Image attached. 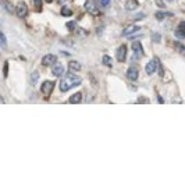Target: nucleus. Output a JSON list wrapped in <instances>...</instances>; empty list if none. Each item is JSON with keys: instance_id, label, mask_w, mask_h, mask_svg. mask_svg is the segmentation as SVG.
Wrapping results in <instances>:
<instances>
[{"instance_id": "nucleus-1", "label": "nucleus", "mask_w": 185, "mask_h": 185, "mask_svg": "<svg viewBox=\"0 0 185 185\" xmlns=\"http://www.w3.org/2000/svg\"><path fill=\"white\" fill-rule=\"evenodd\" d=\"M81 82H82V79H81L78 75H74V74H67V75H65L64 78L60 81L59 88H60L61 92H67V91H70L71 88L78 86Z\"/></svg>"}, {"instance_id": "nucleus-2", "label": "nucleus", "mask_w": 185, "mask_h": 185, "mask_svg": "<svg viewBox=\"0 0 185 185\" xmlns=\"http://www.w3.org/2000/svg\"><path fill=\"white\" fill-rule=\"evenodd\" d=\"M53 89H54V82L53 81H45L43 84L40 85V92L45 96V99H48L52 95Z\"/></svg>"}, {"instance_id": "nucleus-3", "label": "nucleus", "mask_w": 185, "mask_h": 185, "mask_svg": "<svg viewBox=\"0 0 185 185\" xmlns=\"http://www.w3.org/2000/svg\"><path fill=\"white\" fill-rule=\"evenodd\" d=\"M85 10H86L89 14H92V16H97V14H99V8H97L95 0H86V1H85Z\"/></svg>"}, {"instance_id": "nucleus-4", "label": "nucleus", "mask_w": 185, "mask_h": 185, "mask_svg": "<svg viewBox=\"0 0 185 185\" xmlns=\"http://www.w3.org/2000/svg\"><path fill=\"white\" fill-rule=\"evenodd\" d=\"M16 13H17V17H18V18H25V17L28 16V6L21 1V3L17 4Z\"/></svg>"}, {"instance_id": "nucleus-5", "label": "nucleus", "mask_w": 185, "mask_h": 185, "mask_svg": "<svg viewBox=\"0 0 185 185\" xmlns=\"http://www.w3.org/2000/svg\"><path fill=\"white\" fill-rule=\"evenodd\" d=\"M132 52H134V57L135 59H141L145 53H143V48H142V45L139 40H135L132 42Z\"/></svg>"}, {"instance_id": "nucleus-6", "label": "nucleus", "mask_w": 185, "mask_h": 185, "mask_svg": "<svg viewBox=\"0 0 185 185\" xmlns=\"http://www.w3.org/2000/svg\"><path fill=\"white\" fill-rule=\"evenodd\" d=\"M157 65H159V59H152V60L149 61L148 64H146V67H145L146 74H149V75L155 74V73H156Z\"/></svg>"}, {"instance_id": "nucleus-7", "label": "nucleus", "mask_w": 185, "mask_h": 185, "mask_svg": "<svg viewBox=\"0 0 185 185\" xmlns=\"http://www.w3.org/2000/svg\"><path fill=\"white\" fill-rule=\"evenodd\" d=\"M138 75H139V68H138V65H131V67L127 70V77H128V79L137 81Z\"/></svg>"}, {"instance_id": "nucleus-8", "label": "nucleus", "mask_w": 185, "mask_h": 185, "mask_svg": "<svg viewBox=\"0 0 185 185\" xmlns=\"http://www.w3.org/2000/svg\"><path fill=\"white\" fill-rule=\"evenodd\" d=\"M54 63H57V59L54 54H45L42 57V65L48 67V65H53Z\"/></svg>"}, {"instance_id": "nucleus-9", "label": "nucleus", "mask_w": 185, "mask_h": 185, "mask_svg": "<svg viewBox=\"0 0 185 185\" xmlns=\"http://www.w3.org/2000/svg\"><path fill=\"white\" fill-rule=\"evenodd\" d=\"M125 57H127V46L125 45H121L120 48L117 49V60L123 63L125 60Z\"/></svg>"}, {"instance_id": "nucleus-10", "label": "nucleus", "mask_w": 185, "mask_h": 185, "mask_svg": "<svg viewBox=\"0 0 185 185\" xmlns=\"http://www.w3.org/2000/svg\"><path fill=\"white\" fill-rule=\"evenodd\" d=\"M52 73L54 77H61L64 74V67H63V64H61V63H54L52 67Z\"/></svg>"}, {"instance_id": "nucleus-11", "label": "nucleus", "mask_w": 185, "mask_h": 185, "mask_svg": "<svg viewBox=\"0 0 185 185\" xmlns=\"http://www.w3.org/2000/svg\"><path fill=\"white\" fill-rule=\"evenodd\" d=\"M139 6L138 3V0H127V3H125V10L127 11H135Z\"/></svg>"}, {"instance_id": "nucleus-12", "label": "nucleus", "mask_w": 185, "mask_h": 185, "mask_svg": "<svg viewBox=\"0 0 185 185\" xmlns=\"http://www.w3.org/2000/svg\"><path fill=\"white\" fill-rule=\"evenodd\" d=\"M139 27H137V25H129V27H127V28L123 31V36H128V35H131V33L137 32V31H139Z\"/></svg>"}, {"instance_id": "nucleus-13", "label": "nucleus", "mask_w": 185, "mask_h": 185, "mask_svg": "<svg viewBox=\"0 0 185 185\" xmlns=\"http://www.w3.org/2000/svg\"><path fill=\"white\" fill-rule=\"evenodd\" d=\"M155 17H156V20L163 21L164 18H167V17H173V13H170V11H156Z\"/></svg>"}, {"instance_id": "nucleus-14", "label": "nucleus", "mask_w": 185, "mask_h": 185, "mask_svg": "<svg viewBox=\"0 0 185 185\" xmlns=\"http://www.w3.org/2000/svg\"><path fill=\"white\" fill-rule=\"evenodd\" d=\"M81 100H82V93L78 92V93H74L73 96H70L68 102L71 103V105H77V103H81Z\"/></svg>"}, {"instance_id": "nucleus-15", "label": "nucleus", "mask_w": 185, "mask_h": 185, "mask_svg": "<svg viewBox=\"0 0 185 185\" xmlns=\"http://www.w3.org/2000/svg\"><path fill=\"white\" fill-rule=\"evenodd\" d=\"M68 68H70V71H79L81 68H82V65L78 63V61H75V60H73V61H70L68 63Z\"/></svg>"}, {"instance_id": "nucleus-16", "label": "nucleus", "mask_w": 185, "mask_h": 185, "mask_svg": "<svg viewBox=\"0 0 185 185\" xmlns=\"http://www.w3.org/2000/svg\"><path fill=\"white\" fill-rule=\"evenodd\" d=\"M175 36H185V21H182L181 24H180V27H178V29L175 31Z\"/></svg>"}, {"instance_id": "nucleus-17", "label": "nucleus", "mask_w": 185, "mask_h": 185, "mask_svg": "<svg viewBox=\"0 0 185 185\" xmlns=\"http://www.w3.org/2000/svg\"><path fill=\"white\" fill-rule=\"evenodd\" d=\"M61 16L63 17H70V16H73V11H71V8H68L67 6H63L61 7Z\"/></svg>"}, {"instance_id": "nucleus-18", "label": "nucleus", "mask_w": 185, "mask_h": 185, "mask_svg": "<svg viewBox=\"0 0 185 185\" xmlns=\"http://www.w3.org/2000/svg\"><path fill=\"white\" fill-rule=\"evenodd\" d=\"M102 61H103V64L107 65V67H111V65H113V59L110 56H107V54H105V56H103Z\"/></svg>"}, {"instance_id": "nucleus-19", "label": "nucleus", "mask_w": 185, "mask_h": 185, "mask_svg": "<svg viewBox=\"0 0 185 185\" xmlns=\"http://www.w3.org/2000/svg\"><path fill=\"white\" fill-rule=\"evenodd\" d=\"M175 49H177L180 53H182V54H185V46L182 43H180V42H175Z\"/></svg>"}, {"instance_id": "nucleus-20", "label": "nucleus", "mask_w": 185, "mask_h": 185, "mask_svg": "<svg viewBox=\"0 0 185 185\" xmlns=\"http://www.w3.org/2000/svg\"><path fill=\"white\" fill-rule=\"evenodd\" d=\"M38 79H39V74H38V71H33V73L31 74V81H32L33 84H36Z\"/></svg>"}, {"instance_id": "nucleus-21", "label": "nucleus", "mask_w": 185, "mask_h": 185, "mask_svg": "<svg viewBox=\"0 0 185 185\" xmlns=\"http://www.w3.org/2000/svg\"><path fill=\"white\" fill-rule=\"evenodd\" d=\"M161 39V35L160 33H152V40L153 42H156V43H159Z\"/></svg>"}, {"instance_id": "nucleus-22", "label": "nucleus", "mask_w": 185, "mask_h": 185, "mask_svg": "<svg viewBox=\"0 0 185 185\" xmlns=\"http://www.w3.org/2000/svg\"><path fill=\"white\" fill-rule=\"evenodd\" d=\"M3 75L7 77L8 75V61H4V65H3Z\"/></svg>"}, {"instance_id": "nucleus-23", "label": "nucleus", "mask_w": 185, "mask_h": 185, "mask_svg": "<svg viewBox=\"0 0 185 185\" xmlns=\"http://www.w3.org/2000/svg\"><path fill=\"white\" fill-rule=\"evenodd\" d=\"M33 4H35V7H36L38 11L42 10V0H33Z\"/></svg>"}, {"instance_id": "nucleus-24", "label": "nucleus", "mask_w": 185, "mask_h": 185, "mask_svg": "<svg viewBox=\"0 0 185 185\" xmlns=\"http://www.w3.org/2000/svg\"><path fill=\"white\" fill-rule=\"evenodd\" d=\"M6 46H7V39H6V35L1 33V49H6Z\"/></svg>"}, {"instance_id": "nucleus-25", "label": "nucleus", "mask_w": 185, "mask_h": 185, "mask_svg": "<svg viewBox=\"0 0 185 185\" xmlns=\"http://www.w3.org/2000/svg\"><path fill=\"white\" fill-rule=\"evenodd\" d=\"M67 28H68L70 31H74V28H75V22H74V21H70V22H67Z\"/></svg>"}, {"instance_id": "nucleus-26", "label": "nucleus", "mask_w": 185, "mask_h": 185, "mask_svg": "<svg viewBox=\"0 0 185 185\" xmlns=\"http://www.w3.org/2000/svg\"><path fill=\"white\" fill-rule=\"evenodd\" d=\"M143 17H145V14H143V13H139V14H137V16L134 17L132 20H134V21H139V20H142Z\"/></svg>"}, {"instance_id": "nucleus-27", "label": "nucleus", "mask_w": 185, "mask_h": 185, "mask_svg": "<svg viewBox=\"0 0 185 185\" xmlns=\"http://www.w3.org/2000/svg\"><path fill=\"white\" fill-rule=\"evenodd\" d=\"M3 6H4V8L7 10L8 13H13V6H10V4H7L6 1H3Z\"/></svg>"}, {"instance_id": "nucleus-28", "label": "nucleus", "mask_w": 185, "mask_h": 185, "mask_svg": "<svg viewBox=\"0 0 185 185\" xmlns=\"http://www.w3.org/2000/svg\"><path fill=\"white\" fill-rule=\"evenodd\" d=\"M110 3V0H100V4L103 6V7H107Z\"/></svg>"}, {"instance_id": "nucleus-29", "label": "nucleus", "mask_w": 185, "mask_h": 185, "mask_svg": "<svg viewBox=\"0 0 185 185\" xmlns=\"http://www.w3.org/2000/svg\"><path fill=\"white\" fill-rule=\"evenodd\" d=\"M157 68H159V75H163L164 74V71H163V67H161L160 61H159V65H157Z\"/></svg>"}, {"instance_id": "nucleus-30", "label": "nucleus", "mask_w": 185, "mask_h": 185, "mask_svg": "<svg viewBox=\"0 0 185 185\" xmlns=\"http://www.w3.org/2000/svg\"><path fill=\"white\" fill-rule=\"evenodd\" d=\"M57 1H59V3H61V4H63V3H64V1H67V0H57Z\"/></svg>"}, {"instance_id": "nucleus-31", "label": "nucleus", "mask_w": 185, "mask_h": 185, "mask_svg": "<svg viewBox=\"0 0 185 185\" xmlns=\"http://www.w3.org/2000/svg\"><path fill=\"white\" fill-rule=\"evenodd\" d=\"M45 1H46V3H52L53 0H45Z\"/></svg>"}, {"instance_id": "nucleus-32", "label": "nucleus", "mask_w": 185, "mask_h": 185, "mask_svg": "<svg viewBox=\"0 0 185 185\" xmlns=\"http://www.w3.org/2000/svg\"><path fill=\"white\" fill-rule=\"evenodd\" d=\"M167 1H173V0H167Z\"/></svg>"}]
</instances>
